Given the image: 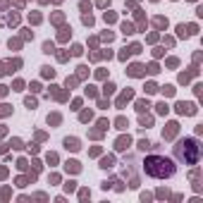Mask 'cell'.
I'll use <instances>...</instances> for the list:
<instances>
[{
	"label": "cell",
	"instance_id": "8d00e7d4",
	"mask_svg": "<svg viewBox=\"0 0 203 203\" xmlns=\"http://www.w3.org/2000/svg\"><path fill=\"white\" fill-rule=\"evenodd\" d=\"M86 96H91V98H93V96H98V93H96V89H93V86H89V89H86Z\"/></svg>",
	"mask_w": 203,
	"mask_h": 203
},
{
	"label": "cell",
	"instance_id": "5bb4252c",
	"mask_svg": "<svg viewBox=\"0 0 203 203\" xmlns=\"http://www.w3.org/2000/svg\"><path fill=\"white\" fill-rule=\"evenodd\" d=\"M148 108H151L148 101H136V110H139V112H148Z\"/></svg>",
	"mask_w": 203,
	"mask_h": 203
},
{
	"label": "cell",
	"instance_id": "8fae6325",
	"mask_svg": "<svg viewBox=\"0 0 203 203\" xmlns=\"http://www.w3.org/2000/svg\"><path fill=\"white\" fill-rule=\"evenodd\" d=\"M151 124H153V117H148V115L141 112V129H148Z\"/></svg>",
	"mask_w": 203,
	"mask_h": 203
},
{
	"label": "cell",
	"instance_id": "d6986e66",
	"mask_svg": "<svg viewBox=\"0 0 203 203\" xmlns=\"http://www.w3.org/2000/svg\"><path fill=\"white\" fill-rule=\"evenodd\" d=\"M69 36H72V29H69V27H65V29L60 31V41H67Z\"/></svg>",
	"mask_w": 203,
	"mask_h": 203
},
{
	"label": "cell",
	"instance_id": "e575fe53",
	"mask_svg": "<svg viewBox=\"0 0 203 203\" xmlns=\"http://www.w3.org/2000/svg\"><path fill=\"white\" fill-rule=\"evenodd\" d=\"M86 72H89V67H86V65H81V67H79V72H77V74H79V77H86Z\"/></svg>",
	"mask_w": 203,
	"mask_h": 203
},
{
	"label": "cell",
	"instance_id": "7a4b0ae2",
	"mask_svg": "<svg viewBox=\"0 0 203 203\" xmlns=\"http://www.w3.org/2000/svg\"><path fill=\"white\" fill-rule=\"evenodd\" d=\"M174 155L179 160H184L186 165H196L201 158V146L196 143V139H184L174 146Z\"/></svg>",
	"mask_w": 203,
	"mask_h": 203
},
{
	"label": "cell",
	"instance_id": "d590c367",
	"mask_svg": "<svg viewBox=\"0 0 203 203\" xmlns=\"http://www.w3.org/2000/svg\"><path fill=\"white\" fill-rule=\"evenodd\" d=\"M65 189H67V191H74V189H77V182H67Z\"/></svg>",
	"mask_w": 203,
	"mask_h": 203
},
{
	"label": "cell",
	"instance_id": "836d02e7",
	"mask_svg": "<svg viewBox=\"0 0 203 203\" xmlns=\"http://www.w3.org/2000/svg\"><path fill=\"white\" fill-rule=\"evenodd\" d=\"M148 72H151V74H158V72H160V69H158V65H155V62H153V65H148Z\"/></svg>",
	"mask_w": 203,
	"mask_h": 203
},
{
	"label": "cell",
	"instance_id": "681fc988",
	"mask_svg": "<svg viewBox=\"0 0 203 203\" xmlns=\"http://www.w3.org/2000/svg\"><path fill=\"white\" fill-rule=\"evenodd\" d=\"M0 67H2V65H0Z\"/></svg>",
	"mask_w": 203,
	"mask_h": 203
},
{
	"label": "cell",
	"instance_id": "8992f818",
	"mask_svg": "<svg viewBox=\"0 0 203 203\" xmlns=\"http://www.w3.org/2000/svg\"><path fill=\"white\" fill-rule=\"evenodd\" d=\"M177 129H179V124H177V122H170V124H167V129L163 132V136H165V139H174Z\"/></svg>",
	"mask_w": 203,
	"mask_h": 203
},
{
	"label": "cell",
	"instance_id": "9c48e42d",
	"mask_svg": "<svg viewBox=\"0 0 203 203\" xmlns=\"http://www.w3.org/2000/svg\"><path fill=\"white\" fill-rule=\"evenodd\" d=\"M112 165H115V158H112V155H105V158L101 160V167L103 170H110Z\"/></svg>",
	"mask_w": 203,
	"mask_h": 203
},
{
	"label": "cell",
	"instance_id": "1f68e13d",
	"mask_svg": "<svg viewBox=\"0 0 203 203\" xmlns=\"http://www.w3.org/2000/svg\"><path fill=\"white\" fill-rule=\"evenodd\" d=\"M10 112H12L10 105H0V117H2V115H10Z\"/></svg>",
	"mask_w": 203,
	"mask_h": 203
},
{
	"label": "cell",
	"instance_id": "ab89813d",
	"mask_svg": "<svg viewBox=\"0 0 203 203\" xmlns=\"http://www.w3.org/2000/svg\"><path fill=\"white\" fill-rule=\"evenodd\" d=\"M53 22H55V24H60V22H62V14H60V12H58V14H53Z\"/></svg>",
	"mask_w": 203,
	"mask_h": 203
},
{
	"label": "cell",
	"instance_id": "60d3db41",
	"mask_svg": "<svg viewBox=\"0 0 203 203\" xmlns=\"http://www.w3.org/2000/svg\"><path fill=\"white\" fill-rule=\"evenodd\" d=\"M105 22H115V14L112 12H105Z\"/></svg>",
	"mask_w": 203,
	"mask_h": 203
},
{
	"label": "cell",
	"instance_id": "ba28073f",
	"mask_svg": "<svg viewBox=\"0 0 203 203\" xmlns=\"http://www.w3.org/2000/svg\"><path fill=\"white\" fill-rule=\"evenodd\" d=\"M143 65H132V67L127 69V74H129V77H141V74H143Z\"/></svg>",
	"mask_w": 203,
	"mask_h": 203
},
{
	"label": "cell",
	"instance_id": "83f0119b",
	"mask_svg": "<svg viewBox=\"0 0 203 203\" xmlns=\"http://www.w3.org/2000/svg\"><path fill=\"white\" fill-rule=\"evenodd\" d=\"M155 91H158V86H155L153 81H151V84H146V93H155Z\"/></svg>",
	"mask_w": 203,
	"mask_h": 203
},
{
	"label": "cell",
	"instance_id": "2e32d148",
	"mask_svg": "<svg viewBox=\"0 0 203 203\" xmlns=\"http://www.w3.org/2000/svg\"><path fill=\"white\" fill-rule=\"evenodd\" d=\"M43 53H45V55H50V53H55V43H50V41H45V43H43Z\"/></svg>",
	"mask_w": 203,
	"mask_h": 203
},
{
	"label": "cell",
	"instance_id": "7dc6e473",
	"mask_svg": "<svg viewBox=\"0 0 203 203\" xmlns=\"http://www.w3.org/2000/svg\"><path fill=\"white\" fill-rule=\"evenodd\" d=\"M110 5V0H98V7H108Z\"/></svg>",
	"mask_w": 203,
	"mask_h": 203
},
{
	"label": "cell",
	"instance_id": "d4e9b609",
	"mask_svg": "<svg viewBox=\"0 0 203 203\" xmlns=\"http://www.w3.org/2000/svg\"><path fill=\"white\" fill-rule=\"evenodd\" d=\"M91 117H93V112H91V110H84V112H81V122H89Z\"/></svg>",
	"mask_w": 203,
	"mask_h": 203
},
{
	"label": "cell",
	"instance_id": "ffe728a7",
	"mask_svg": "<svg viewBox=\"0 0 203 203\" xmlns=\"http://www.w3.org/2000/svg\"><path fill=\"white\" fill-rule=\"evenodd\" d=\"M160 91H163V96H174V86H163V89H160Z\"/></svg>",
	"mask_w": 203,
	"mask_h": 203
},
{
	"label": "cell",
	"instance_id": "7bdbcfd3",
	"mask_svg": "<svg viewBox=\"0 0 203 203\" xmlns=\"http://www.w3.org/2000/svg\"><path fill=\"white\" fill-rule=\"evenodd\" d=\"M48 163H58V155L55 153H48Z\"/></svg>",
	"mask_w": 203,
	"mask_h": 203
},
{
	"label": "cell",
	"instance_id": "30bf717a",
	"mask_svg": "<svg viewBox=\"0 0 203 203\" xmlns=\"http://www.w3.org/2000/svg\"><path fill=\"white\" fill-rule=\"evenodd\" d=\"M7 24H10V27H17V24H19V14H17V12H10V14H7Z\"/></svg>",
	"mask_w": 203,
	"mask_h": 203
},
{
	"label": "cell",
	"instance_id": "4fadbf2b",
	"mask_svg": "<svg viewBox=\"0 0 203 203\" xmlns=\"http://www.w3.org/2000/svg\"><path fill=\"white\" fill-rule=\"evenodd\" d=\"M65 167H67V172H79V170H81V165H79L77 160H67V165H65Z\"/></svg>",
	"mask_w": 203,
	"mask_h": 203
},
{
	"label": "cell",
	"instance_id": "ee69618b",
	"mask_svg": "<svg viewBox=\"0 0 203 203\" xmlns=\"http://www.w3.org/2000/svg\"><path fill=\"white\" fill-rule=\"evenodd\" d=\"M89 196H91V194H89L86 189H81V191H79V198H89Z\"/></svg>",
	"mask_w": 203,
	"mask_h": 203
},
{
	"label": "cell",
	"instance_id": "b9f144b4",
	"mask_svg": "<svg viewBox=\"0 0 203 203\" xmlns=\"http://www.w3.org/2000/svg\"><path fill=\"white\" fill-rule=\"evenodd\" d=\"M22 89H24V84H22V81L17 79V81H14V91H22Z\"/></svg>",
	"mask_w": 203,
	"mask_h": 203
},
{
	"label": "cell",
	"instance_id": "cb8c5ba5",
	"mask_svg": "<svg viewBox=\"0 0 203 203\" xmlns=\"http://www.w3.org/2000/svg\"><path fill=\"white\" fill-rule=\"evenodd\" d=\"M122 31H124V34H134V27H132L129 22H124V24H122Z\"/></svg>",
	"mask_w": 203,
	"mask_h": 203
},
{
	"label": "cell",
	"instance_id": "74e56055",
	"mask_svg": "<svg viewBox=\"0 0 203 203\" xmlns=\"http://www.w3.org/2000/svg\"><path fill=\"white\" fill-rule=\"evenodd\" d=\"M22 38H34V34H31L29 29H24V31H22Z\"/></svg>",
	"mask_w": 203,
	"mask_h": 203
},
{
	"label": "cell",
	"instance_id": "44dd1931",
	"mask_svg": "<svg viewBox=\"0 0 203 203\" xmlns=\"http://www.w3.org/2000/svg\"><path fill=\"white\" fill-rule=\"evenodd\" d=\"M48 124H60V115H48Z\"/></svg>",
	"mask_w": 203,
	"mask_h": 203
},
{
	"label": "cell",
	"instance_id": "d6a6232c",
	"mask_svg": "<svg viewBox=\"0 0 203 203\" xmlns=\"http://www.w3.org/2000/svg\"><path fill=\"white\" fill-rule=\"evenodd\" d=\"M58 60H60V62H67V60H69V53H58Z\"/></svg>",
	"mask_w": 203,
	"mask_h": 203
},
{
	"label": "cell",
	"instance_id": "ac0fdd59",
	"mask_svg": "<svg viewBox=\"0 0 203 203\" xmlns=\"http://www.w3.org/2000/svg\"><path fill=\"white\" fill-rule=\"evenodd\" d=\"M155 108H158V112H160V115H167V112H170V108H167V103H165V101H163V103H158Z\"/></svg>",
	"mask_w": 203,
	"mask_h": 203
},
{
	"label": "cell",
	"instance_id": "7402d4cb",
	"mask_svg": "<svg viewBox=\"0 0 203 203\" xmlns=\"http://www.w3.org/2000/svg\"><path fill=\"white\" fill-rule=\"evenodd\" d=\"M177 34L182 36V38H186V36H189V31H186V27H184V24H179V27H177Z\"/></svg>",
	"mask_w": 203,
	"mask_h": 203
},
{
	"label": "cell",
	"instance_id": "f35d334b",
	"mask_svg": "<svg viewBox=\"0 0 203 203\" xmlns=\"http://www.w3.org/2000/svg\"><path fill=\"white\" fill-rule=\"evenodd\" d=\"M74 84H77V79H74V77L69 79V77H67V81H65V86H67V89H69V86H74Z\"/></svg>",
	"mask_w": 203,
	"mask_h": 203
},
{
	"label": "cell",
	"instance_id": "9a60e30c",
	"mask_svg": "<svg viewBox=\"0 0 203 203\" xmlns=\"http://www.w3.org/2000/svg\"><path fill=\"white\" fill-rule=\"evenodd\" d=\"M153 24H155L158 29H167V19H165V17H155V19H153Z\"/></svg>",
	"mask_w": 203,
	"mask_h": 203
},
{
	"label": "cell",
	"instance_id": "5b68a950",
	"mask_svg": "<svg viewBox=\"0 0 203 203\" xmlns=\"http://www.w3.org/2000/svg\"><path fill=\"white\" fill-rule=\"evenodd\" d=\"M132 98H134V91H132V89H127V91H124V93H122V96L117 98V108L127 105V101H132Z\"/></svg>",
	"mask_w": 203,
	"mask_h": 203
},
{
	"label": "cell",
	"instance_id": "4316f807",
	"mask_svg": "<svg viewBox=\"0 0 203 203\" xmlns=\"http://www.w3.org/2000/svg\"><path fill=\"white\" fill-rule=\"evenodd\" d=\"M79 7H81V12H91V2H86V0H81Z\"/></svg>",
	"mask_w": 203,
	"mask_h": 203
},
{
	"label": "cell",
	"instance_id": "603a6c76",
	"mask_svg": "<svg viewBox=\"0 0 203 203\" xmlns=\"http://www.w3.org/2000/svg\"><path fill=\"white\" fill-rule=\"evenodd\" d=\"M81 22H84L86 27H91V24H93V17H91V12H89V14H84V17H81Z\"/></svg>",
	"mask_w": 203,
	"mask_h": 203
},
{
	"label": "cell",
	"instance_id": "7c38bea8",
	"mask_svg": "<svg viewBox=\"0 0 203 203\" xmlns=\"http://www.w3.org/2000/svg\"><path fill=\"white\" fill-rule=\"evenodd\" d=\"M115 127H117V129H127V127H129V120H127V117H117V120H115Z\"/></svg>",
	"mask_w": 203,
	"mask_h": 203
},
{
	"label": "cell",
	"instance_id": "e0dca14e",
	"mask_svg": "<svg viewBox=\"0 0 203 203\" xmlns=\"http://www.w3.org/2000/svg\"><path fill=\"white\" fill-rule=\"evenodd\" d=\"M103 93H105V96H112V93H115V84H112V81H108V84L103 86Z\"/></svg>",
	"mask_w": 203,
	"mask_h": 203
},
{
	"label": "cell",
	"instance_id": "3957f363",
	"mask_svg": "<svg viewBox=\"0 0 203 203\" xmlns=\"http://www.w3.org/2000/svg\"><path fill=\"white\" fill-rule=\"evenodd\" d=\"M174 108H177V112H179V115H196V105H194V103H184V101H179Z\"/></svg>",
	"mask_w": 203,
	"mask_h": 203
},
{
	"label": "cell",
	"instance_id": "4dcf8cb0",
	"mask_svg": "<svg viewBox=\"0 0 203 203\" xmlns=\"http://www.w3.org/2000/svg\"><path fill=\"white\" fill-rule=\"evenodd\" d=\"M139 148H141V151H148V148H151V143L143 139V141H139Z\"/></svg>",
	"mask_w": 203,
	"mask_h": 203
},
{
	"label": "cell",
	"instance_id": "277c9868",
	"mask_svg": "<svg viewBox=\"0 0 203 203\" xmlns=\"http://www.w3.org/2000/svg\"><path fill=\"white\" fill-rule=\"evenodd\" d=\"M129 146H132V139H129V134H127V136H120V139L115 141V148H117V151H127Z\"/></svg>",
	"mask_w": 203,
	"mask_h": 203
},
{
	"label": "cell",
	"instance_id": "f1b7e54d",
	"mask_svg": "<svg viewBox=\"0 0 203 203\" xmlns=\"http://www.w3.org/2000/svg\"><path fill=\"white\" fill-rule=\"evenodd\" d=\"M24 105H27L29 110H34V108H36V98H27V101H24Z\"/></svg>",
	"mask_w": 203,
	"mask_h": 203
},
{
	"label": "cell",
	"instance_id": "f546056e",
	"mask_svg": "<svg viewBox=\"0 0 203 203\" xmlns=\"http://www.w3.org/2000/svg\"><path fill=\"white\" fill-rule=\"evenodd\" d=\"M81 53H84L81 45H72V55H81Z\"/></svg>",
	"mask_w": 203,
	"mask_h": 203
},
{
	"label": "cell",
	"instance_id": "6da1fadb",
	"mask_svg": "<svg viewBox=\"0 0 203 203\" xmlns=\"http://www.w3.org/2000/svg\"><path fill=\"white\" fill-rule=\"evenodd\" d=\"M143 170L148 177H155V179H165V177H172L174 174V163L165 158V155H151L143 160Z\"/></svg>",
	"mask_w": 203,
	"mask_h": 203
},
{
	"label": "cell",
	"instance_id": "52a82bcc",
	"mask_svg": "<svg viewBox=\"0 0 203 203\" xmlns=\"http://www.w3.org/2000/svg\"><path fill=\"white\" fill-rule=\"evenodd\" d=\"M65 148H67V151H79V148H81V146H79V139H65Z\"/></svg>",
	"mask_w": 203,
	"mask_h": 203
},
{
	"label": "cell",
	"instance_id": "484cf974",
	"mask_svg": "<svg viewBox=\"0 0 203 203\" xmlns=\"http://www.w3.org/2000/svg\"><path fill=\"white\" fill-rule=\"evenodd\" d=\"M41 69H43V77H50V79L55 77V69H50V67H41Z\"/></svg>",
	"mask_w": 203,
	"mask_h": 203
},
{
	"label": "cell",
	"instance_id": "c3c4849f",
	"mask_svg": "<svg viewBox=\"0 0 203 203\" xmlns=\"http://www.w3.org/2000/svg\"><path fill=\"white\" fill-rule=\"evenodd\" d=\"M7 93V86H0V96H5Z\"/></svg>",
	"mask_w": 203,
	"mask_h": 203
},
{
	"label": "cell",
	"instance_id": "f6af8a7d",
	"mask_svg": "<svg viewBox=\"0 0 203 203\" xmlns=\"http://www.w3.org/2000/svg\"><path fill=\"white\" fill-rule=\"evenodd\" d=\"M29 19H31V22H34V24H38V22H41V14H31V17H29Z\"/></svg>",
	"mask_w": 203,
	"mask_h": 203
},
{
	"label": "cell",
	"instance_id": "bcb514c9",
	"mask_svg": "<svg viewBox=\"0 0 203 203\" xmlns=\"http://www.w3.org/2000/svg\"><path fill=\"white\" fill-rule=\"evenodd\" d=\"M98 127H101V129H108V120H98Z\"/></svg>",
	"mask_w": 203,
	"mask_h": 203
}]
</instances>
